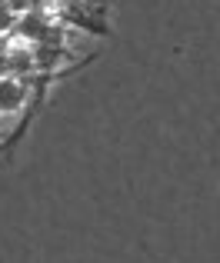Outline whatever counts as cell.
<instances>
[{
	"label": "cell",
	"mask_w": 220,
	"mask_h": 263,
	"mask_svg": "<svg viewBox=\"0 0 220 263\" xmlns=\"http://www.w3.org/2000/svg\"><path fill=\"white\" fill-rule=\"evenodd\" d=\"M30 97V87L27 80H17V77H7L0 73V114H20Z\"/></svg>",
	"instance_id": "7a4b0ae2"
},
{
	"label": "cell",
	"mask_w": 220,
	"mask_h": 263,
	"mask_svg": "<svg viewBox=\"0 0 220 263\" xmlns=\"http://www.w3.org/2000/svg\"><path fill=\"white\" fill-rule=\"evenodd\" d=\"M7 47H10V40L0 37V73H4V60H7Z\"/></svg>",
	"instance_id": "52a82bcc"
},
{
	"label": "cell",
	"mask_w": 220,
	"mask_h": 263,
	"mask_svg": "<svg viewBox=\"0 0 220 263\" xmlns=\"http://www.w3.org/2000/svg\"><path fill=\"white\" fill-rule=\"evenodd\" d=\"M30 53H33V73H53L67 64L70 57V47L67 44H50V40H37L30 44Z\"/></svg>",
	"instance_id": "6da1fadb"
},
{
	"label": "cell",
	"mask_w": 220,
	"mask_h": 263,
	"mask_svg": "<svg viewBox=\"0 0 220 263\" xmlns=\"http://www.w3.org/2000/svg\"><path fill=\"white\" fill-rule=\"evenodd\" d=\"M50 27V13L47 10H27V13H17V20H13V33H17L24 44H33V40H40V33Z\"/></svg>",
	"instance_id": "3957f363"
},
{
	"label": "cell",
	"mask_w": 220,
	"mask_h": 263,
	"mask_svg": "<svg viewBox=\"0 0 220 263\" xmlns=\"http://www.w3.org/2000/svg\"><path fill=\"white\" fill-rule=\"evenodd\" d=\"M13 13H27V10H47L53 0H7Z\"/></svg>",
	"instance_id": "5b68a950"
},
{
	"label": "cell",
	"mask_w": 220,
	"mask_h": 263,
	"mask_svg": "<svg viewBox=\"0 0 220 263\" xmlns=\"http://www.w3.org/2000/svg\"><path fill=\"white\" fill-rule=\"evenodd\" d=\"M13 20H17V13L10 10L7 0H0V37H10L13 33Z\"/></svg>",
	"instance_id": "8992f818"
},
{
	"label": "cell",
	"mask_w": 220,
	"mask_h": 263,
	"mask_svg": "<svg viewBox=\"0 0 220 263\" xmlns=\"http://www.w3.org/2000/svg\"><path fill=\"white\" fill-rule=\"evenodd\" d=\"M4 73H7V77H17V80L33 77V53H30V44H10V47H7Z\"/></svg>",
	"instance_id": "277c9868"
}]
</instances>
